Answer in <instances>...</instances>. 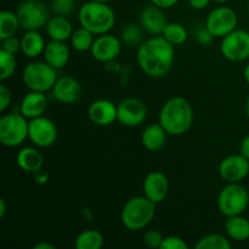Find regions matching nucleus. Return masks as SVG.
<instances>
[{
  "mask_svg": "<svg viewBox=\"0 0 249 249\" xmlns=\"http://www.w3.org/2000/svg\"><path fill=\"white\" fill-rule=\"evenodd\" d=\"M175 46L163 36H153L138 46L139 67L147 77L163 78L170 72L175 60Z\"/></svg>",
  "mask_w": 249,
  "mask_h": 249,
  "instance_id": "obj_1",
  "label": "nucleus"
},
{
  "mask_svg": "<svg viewBox=\"0 0 249 249\" xmlns=\"http://www.w3.org/2000/svg\"><path fill=\"white\" fill-rule=\"evenodd\" d=\"M195 121L194 108L185 97L175 96L162 106L158 123L165 129L168 135L180 136L191 129Z\"/></svg>",
  "mask_w": 249,
  "mask_h": 249,
  "instance_id": "obj_2",
  "label": "nucleus"
},
{
  "mask_svg": "<svg viewBox=\"0 0 249 249\" xmlns=\"http://www.w3.org/2000/svg\"><path fill=\"white\" fill-rule=\"evenodd\" d=\"M78 21L92 34L101 36L112 31L116 24V14L107 2L89 0L79 7Z\"/></svg>",
  "mask_w": 249,
  "mask_h": 249,
  "instance_id": "obj_3",
  "label": "nucleus"
},
{
  "mask_svg": "<svg viewBox=\"0 0 249 249\" xmlns=\"http://www.w3.org/2000/svg\"><path fill=\"white\" fill-rule=\"evenodd\" d=\"M156 215V203L147 197H131L121 212V221L128 230L140 231L147 228Z\"/></svg>",
  "mask_w": 249,
  "mask_h": 249,
  "instance_id": "obj_4",
  "label": "nucleus"
},
{
  "mask_svg": "<svg viewBox=\"0 0 249 249\" xmlns=\"http://www.w3.org/2000/svg\"><path fill=\"white\" fill-rule=\"evenodd\" d=\"M57 79V70L45 61H34L28 63L22 71L24 87L31 91H51Z\"/></svg>",
  "mask_w": 249,
  "mask_h": 249,
  "instance_id": "obj_5",
  "label": "nucleus"
},
{
  "mask_svg": "<svg viewBox=\"0 0 249 249\" xmlns=\"http://www.w3.org/2000/svg\"><path fill=\"white\" fill-rule=\"evenodd\" d=\"M249 206V194L240 182H228L218 195V209L225 218L242 215Z\"/></svg>",
  "mask_w": 249,
  "mask_h": 249,
  "instance_id": "obj_6",
  "label": "nucleus"
},
{
  "mask_svg": "<svg viewBox=\"0 0 249 249\" xmlns=\"http://www.w3.org/2000/svg\"><path fill=\"white\" fill-rule=\"evenodd\" d=\"M29 122L21 112L7 113L0 118V142L5 147H18L28 139Z\"/></svg>",
  "mask_w": 249,
  "mask_h": 249,
  "instance_id": "obj_7",
  "label": "nucleus"
},
{
  "mask_svg": "<svg viewBox=\"0 0 249 249\" xmlns=\"http://www.w3.org/2000/svg\"><path fill=\"white\" fill-rule=\"evenodd\" d=\"M21 28L24 31H40L50 19V12L41 0H24L16 10Z\"/></svg>",
  "mask_w": 249,
  "mask_h": 249,
  "instance_id": "obj_8",
  "label": "nucleus"
},
{
  "mask_svg": "<svg viewBox=\"0 0 249 249\" xmlns=\"http://www.w3.org/2000/svg\"><path fill=\"white\" fill-rule=\"evenodd\" d=\"M220 53L231 62H243L249 58V32L235 29L221 38Z\"/></svg>",
  "mask_w": 249,
  "mask_h": 249,
  "instance_id": "obj_9",
  "label": "nucleus"
},
{
  "mask_svg": "<svg viewBox=\"0 0 249 249\" xmlns=\"http://www.w3.org/2000/svg\"><path fill=\"white\" fill-rule=\"evenodd\" d=\"M206 27L214 38H224L237 29L238 17L235 10L229 6H219L212 10L206 18Z\"/></svg>",
  "mask_w": 249,
  "mask_h": 249,
  "instance_id": "obj_10",
  "label": "nucleus"
},
{
  "mask_svg": "<svg viewBox=\"0 0 249 249\" xmlns=\"http://www.w3.org/2000/svg\"><path fill=\"white\" fill-rule=\"evenodd\" d=\"M57 136V126L51 119L44 116L29 119L28 139L34 146L39 148L50 147L56 142Z\"/></svg>",
  "mask_w": 249,
  "mask_h": 249,
  "instance_id": "obj_11",
  "label": "nucleus"
},
{
  "mask_svg": "<svg viewBox=\"0 0 249 249\" xmlns=\"http://www.w3.org/2000/svg\"><path fill=\"white\" fill-rule=\"evenodd\" d=\"M147 118V108L141 100L126 97L117 106V121L124 126L135 128Z\"/></svg>",
  "mask_w": 249,
  "mask_h": 249,
  "instance_id": "obj_12",
  "label": "nucleus"
},
{
  "mask_svg": "<svg viewBox=\"0 0 249 249\" xmlns=\"http://www.w3.org/2000/svg\"><path fill=\"white\" fill-rule=\"evenodd\" d=\"M122 50L121 39L111 33L101 34L95 38L90 53L97 62L107 63L116 60Z\"/></svg>",
  "mask_w": 249,
  "mask_h": 249,
  "instance_id": "obj_13",
  "label": "nucleus"
},
{
  "mask_svg": "<svg viewBox=\"0 0 249 249\" xmlns=\"http://www.w3.org/2000/svg\"><path fill=\"white\" fill-rule=\"evenodd\" d=\"M248 174L249 160L241 153L224 158L219 164V175L226 182H240Z\"/></svg>",
  "mask_w": 249,
  "mask_h": 249,
  "instance_id": "obj_14",
  "label": "nucleus"
},
{
  "mask_svg": "<svg viewBox=\"0 0 249 249\" xmlns=\"http://www.w3.org/2000/svg\"><path fill=\"white\" fill-rule=\"evenodd\" d=\"M143 195L155 202L156 204L162 203L167 198L169 194V181L168 178L165 177L164 173L162 172H151L146 175L145 180L142 184Z\"/></svg>",
  "mask_w": 249,
  "mask_h": 249,
  "instance_id": "obj_15",
  "label": "nucleus"
},
{
  "mask_svg": "<svg viewBox=\"0 0 249 249\" xmlns=\"http://www.w3.org/2000/svg\"><path fill=\"white\" fill-rule=\"evenodd\" d=\"M53 99L63 105H73L82 96V85L73 77H60L51 90Z\"/></svg>",
  "mask_w": 249,
  "mask_h": 249,
  "instance_id": "obj_16",
  "label": "nucleus"
},
{
  "mask_svg": "<svg viewBox=\"0 0 249 249\" xmlns=\"http://www.w3.org/2000/svg\"><path fill=\"white\" fill-rule=\"evenodd\" d=\"M167 24V16H165L164 11L160 7L151 4L141 10L140 26L147 33L152 34V36H162Z\"/></svg>",
  "mask_w": 249,
  "mask_h": 249,
  "instance_id": "obj_17",
  "label": "nucleus"
},
{
  "mask_svg": "<svg viewBox=\"0 0 249 249\" xmlns=\"http://www.w3.org/2000/svg\"><path fill=\"white\" fill-rule=\"evenodd\" d=\"M88 117L99 126L111 125L117 121V106L109 100H95L88 108Z\"/></svg>",
  "mask_w": 249,
  "mask_h": 249,
  "instance_id": "obj_18",
  "label": "nucleus"
},
{
  "mask_svg": "<svg viewBox=\"0 0 249 249\" xmlns=\"http://www.w3.org/2000/svg\"><path fill=\"white\" fill-rule=\"evenodd\" d=\"M49 107V100L45 92L31 91L29 90L19 104V112L26 118L33 119L44 116Z\"/></svg>",
  "mask_w": 249,
  "mask_h": 249,
  "instance_id": "obj_19",
  "label": "nucleus"
},
{
  "mask_svg": "<svg viewBox=\"0 0 249 249\" xmlns=\"http://www.w3.org/2000/svg\"><path fill=\"white\" fill-rule=\"evenodd\" d=\"M43 56L45 62L60 71L67 66L71 57V51L66 41L51 40L46 44Z\"/></svg>",
  "mask_w": 249,
  "mask_h": 249,
  "instance_id": "obj_20",
  "label": "nucleus"
},
{
  "mask_svg": "<svg viewBox=\"0 0 249 249\" xmlns=\"http://www.w3.org/2000/svg\"><path fill=\"white\" fill-rule=\"evenodd\" d=\"M16 163L26 173L36 174L40 172L44 165V157L40 151L36 147H23L17 152Z\"/></svg>",
  "mask_w": 249,
  "mask_h": 249,
  "instance_id": "obj_21",
  "label": "nucleus"
},
{
  "mask_svg": "<svg viewBox=\"0 0 249 249\" xmlns=\"http://www.w3.org/2000/svg\"><path fill=\"white\" fill-rule=\"evenodd\" d=\"M45 29L51 40L58 41L70 40L74 31L72 22L68 19L67 16H63V15H55L50 17Z\"/></svg>",
  "mask_w": 249,
  "mask_h": 249,
  "instance_id": "obj_22",
  "label": "nucleus"
},
{
  "mask_svg": "<svg viewBox=\"0 0 249 249\" xmlns=\"http://www.w3.org/2000/svg\"><path fill=\"white\" fill-rule=\"evenodd\" d=\"M167 135L168 133L160 123L150 124L141 133V143L146 150L157 152L165 146Z\"/></svg>",
  "mask_w": 249,
  "mask_h": 249,
  "instance_id": "obj_23",
  "label": "nucleus"
},
{
  "mask_svg": "<svg viewBox=\"0 0 249 249\" xmlns=\"http://www.w3.org/2000/svg\"><path fill=\"white\" fill-rule=\"evenodd\" d=\"M46 43L38 31H26L21 38V53L28 58H36L44 53Z\"/></svg>",
  "mask_w": 249,
  "mask_h": 249,
  "instance_id": "obj_24",
  "label": "nucleus"
},
{
  "mask_svg": "<svg viewBox=\"0 0 249 249\" xmlns=\"http://www.w3.org/2000/svg\"><path fill=\"white\" fill-rule=\"evenodd\" d=\"M226 235L235 242H245L249 238V220L242 215L226 218L225 225Z\"/></svg>",
  "mask_w": 249,
  "mask_h": 249,
  "instance_id": "obj_25",
  "label": "nucleus"
},
{
  "mask_svg": "<svg viewBox=\"0 0 249 249\" xmlns=\"http://www.w3.org/2000/svg\"><path fill=\"white\" fill-rule=\"evenodd\" d=\"M104 236L99 230L89 229L84 230L75 237V249H101L104 246Z\"/></svg>",
  "mask_w": 249,
  "mask_h": 249,
  "instance_id": "obj_26",
  "label": "nucleus"
},
{
  "mask_svg": "<svg viewBox=\"0 0 249 249\" xmlns=\"http://www.w3.org/2000/svg\"><path fill=\"white\" fill-rule=\"evenodd\" d=\"M21 28L16 12L4 10L0 12V40L15 36Z\"/></svg>",
  "mask_w": 249,
  "mask_h": 249,
  "instance_id": "obj_27",
  "label": "nucleus"
},
{
  "mask_svg": "<svg viewBox=\"0 0 249 249\" xmlns=\"http://www.w3.org/2000/svg\"><path fill=\"white\" fill-rule=\"evenodd\" d=\"M95 40V34L88 31L87 28L80 26L79 28L73 31L72 36H71L70 41L72 48L78 53H85V51H90L92 44Z\"/></svg>",
  "mask_w": 249,
  "mask_h": 249,
  "instance_id": "obj_28",
  "label": "nucleus"
},
{
  "mask_svg": "<svg viewBox=\"0 0 249 249\" xmlns=\"http://www.w3.org/2000/svg\"><path fill=\"white\" fill-rule=\"evenodd\" d=\"M162 36L174 46L182 45L189 38V32L184 24L179 22H168Z\"/></svg>",
  "mask_w": 249,
  "mask_h": 249,
  "instance_id": "obj_29",
  "label": "nucleus"
},
{
  "mask_svg": "<svg viewBox=\"0 0 249 249\" xmlns=\"http://www.w3.org/2000/svg\"><path fill=\"white\" fill-rule=\"evenodd\" d=\"M196 249H230L231 242L228 237L219 233H211L199 238L196 243Z\"/></svg>",
  "mask_w": 249,
  "mask_h": 249,
  "instance_id": "obj_30",
  "label": "nucleus"
},
{
  "mask_svg": "<svg viewBox=\"0 0 249 249\" xmlns=\"http://www.w3.org/2000/svg\"><path fill=\"white\" fill-rule=\"evenodd\" d=\"M17 70V60L15 53L0 49V80H6L15 74Z\"/></svg>",
  "mask_w": 249,
  "mask_h": 249,
  "instance_id": "obj_31",
  "label": "nucleus"
},
{
  "mask_svg": "<svg viewBox=\"0 0 249 249\" xmlns=\"http://www.w3.org/2000/svg\"><path fill=\"white\" fill-rule=\"evenodd\" d=\"M143 28L141 26H138L135 23H130L125 26L122 31V41L129 46V48H135L142 43L143 36Z\"/></svg>",
  "mask_w": 249,
  "mask_h": 249,
  "instance_id": "obj_32",
  "label": "nucleus"
},
{
  "mask_svg": "<svg viewBox=\"0 0 249 249\" xmlns=\"http://www.w3.org/2000/svg\"><path fill=\"white\" fill-rule=\"evenodd\" d=\"M50 6L55 15L68 16L74 10V0H51Z\"/></svg>",
  "mask_w": 249,
  "mask_h": 249,
  "instance_id": "obj_33",
  "label": "nucleus"
},
{
  "mask_svg": "<svg viewBox=\"0 0 249 249\" xmlns=\"http://www.w3.org/2000/svg\"><path fill=\"white\" fill-rule=\"evenodd\" d=\"M163 240H164V237H163L162 233L157 230H148L146 231V233L143 235V243H145L146 247L148 248L160 249Z\"/></svg>",
  "mask_w": 249,
  "mask_h": 249,
  "instance_id": "obj_34",
  "label": "nucleus"
},
{
  "mask_svg": "<svg viewBox=\"0 0 249 249\" xmlns=\"http://www.w3.org/2000/svg\"><path fill=\"white\" fill-rule=\"evenodd\" d=\"M160 249H189V245L178 236H167L163 240Z\"/></svg>",
  "mask_w": 249,
  "mask_h": 249,
  "instance_id": "obj_35",
  "label": "nucleus"
},
{
  "mask_svg": "<svg viewBox=\"0 0 249 249\" xmlns=\"http://www.w3.org/2000/svg\"><path fill=\"white\" fill-rule=\"evenodd\" d=\"M195 38H196L197 43H199L201 45H209V44L213 41L214 36L211 33L208 28L206 27V24L202 27H198L195 32Z\"/></svg>",
  "mask_w": 249,
  "mask_h": 249,
  "instance_id": "obj_36",
  "label": "nucleus"
},
{
  "mask_svg": "<svg viewBox=\"0 0 249 249\" xmlns=\"http://www.w3.org/2000/svg\"><path fill=\"white\" fill-rule=\"evenodd\" d=\"M1 49L2 50L9 51V53H15V55H16L18 51H21V39L16 38L15 36H9V38L6 39H2Z\"/></svg>",
  "mask_w": 249,
  "mask_h": 249,
  "instance_id": "obj_37",
  "label": "nucleus"
},
{
  "mask_svg": "<svg viewBox=\"0 0 249 249\" xmlns=\"http://www.w3.org/2000/svg\"><path fill=\"white\" fill-rule=\"evenodd\" d=\"M12 101L11 90L5 84L0 85V111L5 112L10 107Z\"/></svg>",
  "mask_w": 249,
  "mask_h": 249,
  "instance_id": "obj_38",
  "label": "nucleus"
},
{
  "mask_svg": "<svg viewBox=\"0 0 249 249\" xmlns=\"http://www.w3.org/2000/svg\"><path fill=\"white\" fill-rule=\"evenodd\" d=\"M151 4L156 5V6L160 7V9H170V7L175 6L179 0H150Z\"/></svg>",
  "mask_w": 249,
  "mask_h": 249,
  "instance_id": "obj_39",
  "label": "nucleus"
},
{
  "mask_svg": "<svg viewBox=\"0 0 249 249\" xmlns=\"http://www.w3.org/2000/svg\"><path fill=\"white\" fill-rule=\"evenodd\" d=\"M212 0H189L190 6L194 10H203L211 4Z\"/></svg>",
  "mask_w": 249,
  "mask_h": 249,
  "instance_id": "obj_40",
  "label": "nucleus"
},
{
  "mask_svg": "<svg viewBox=\"0 0 249 249\" xmlns=\"http://www.w3.org/2000/svg\"><path fill=\"white\" fill-rule=\"evenodd\" d=\"M240 153L249 160V135L245 136L240 143Z\"/></svg>",
  "mask_w": 249,
  "mask_h": 249,
  "instance_id": "obj_41",
  "label": "nucleus"
},
{
  "mask_svg": "<svg viewBox=\"0 0 249 249\" xmlns=\"http://www.w3.org/2000/svg\"><path fill=\"white\" fill-rule=\"evenodd\" d=\"M55 245L50 242H39L34 246L33 249H55Z\"/></svg>",
  "mask_w": 249,
  "mask_h": 249,
  "instance_id": "obj_42",
  "label": "nucleus"
},
{
  "mask_svg": "<svg viewBox=\"0 0 249 249\" xmlns=\"http://www.w3.org/2000/svg\"><path fill=\"white\" fill-rule=\"evenodd\" d=\"M6 214V202L4 198H0V218H4Z\"/></svg>",
  "mask_w": 249,
  "mask_h": 249,
  "instance_id": "obj_43",
  "label": "nucleus"
},
{
  "mask_svg": "<svg viewBox=\"0 0 249 249\" xmlns=\"http://www.w3.org/2000/svg\"><path fill=\"white\" fill-rule=\"evenodd\" d=\"M243 78H245L246 83L249 84V63H247L245 67V70H243Z\"/></svg>",
  "mask_w": 249,
  "mask_h": 249,
  "instance_id": "obj_44",
  "label": "nucleus"
},
{
  "mask_svg": "<svg viewBox=\"0 0 249 249\" xmlns=\"http://www.w3.org/2000/svg\"><path fill=\"white\" fill-rule=\"evenodd\" d=\"M245 109H246V114H247V117L249 118V96L247 97V100H246Z\"/></svg>",
  "mask_w": 249,
  "mask_h": 249,
  "instance_id": "obj_45",
  "label": "nucleus"
},
{
  "mask_svg": "<svg viewBox=\"0 0 249 249\" xmlns=\"http://www.w3.org/2000/svg\"><path fill=\"white\" fill-rule=\"evenodd\" d=\"M212 1L219 2V4H225V2H229V1H231V0H212Z\"/></svg>",
  "mask_w": 249,
  "mask_h": 249,
  "instance_id": "obj_46",
  "label": "nucleus"
},
{
  "mask_svg": "<svg viewBox=\"0 0 249 249\" xmlns=\"http://www.w3.org/2000/svg\"><path fill=\"white\" fill-rule=\"evenodd\" d=\"M92 1H99V2H107V4H108V2H111L112 0H92Z\"/></svg>",
  "mask_w": 249,
  "mask_h": 249,
  "instance_id": "obj_47",
  "label": "nucleus"
},
{
  "mask_svg": "<svg viewBox=\"0 0 249 249\" xmlns=\"http://www.w3.org/2000/svg\"><path fill=\"white\" fill-rule=\"evenodd\" d=\"M247 10H248V14H249V1H248V5H247Z\"/></svg>",
  "mask_w": 249,
  "mask_h": 249,
  "instance_id": "obj_48",
  "label": "nucleus"
}]
</instances>
